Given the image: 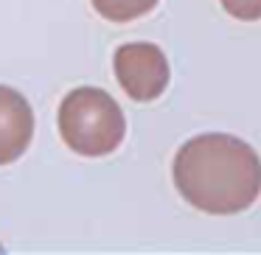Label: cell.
Here are the masks:
<instances>
[{"mask_svg":"<svg viewBox=\"0 0 261 255\" xmlns=\"http://www.w3.org/2000/svg\"><path fill=\"white\" fill-rule=\"evenodd\" d=\"M171 174L180 196L202 213H242L261 196V157L250 143L225 132L186 140Z\"/></svg>","mask_w":261,"mask_h":255,"instance_id":"6da1fadb","label":"cell"},{"mask_svg":"<svg viewBox=\"0 0 261 255\" xmlns=\"http://www.w3.org/2000/svg\"><path fill=\"white\" fill-rule=\"evenodd\" d=\"M59 135L82 157H107L124 143L126 118L118 101L101 87H76L57 112Z\"/></svg>","mask_w":261,"mask_h":255,"instance_id":"7a4b0ae2","label":"cell"},{"mask_svg":"<svg viewBox=\"0 0 261 255\" xmlns=\"http://www.w3.org/2000/svg\"><path fill=\"white\" fill-rule=\"evenodd\" d=\"M115 79L132 101H154L169 87V59L154 42H126L113 56Z\"/></svg>","mask_w":261,"mask_h":255,"instance_id":"3957f363","label":"cell"},{"mask_svg":"<svg viewBox=\"0 0 261 255\" xmlns=\"http://www.w3.org/2000/svg\"><path fill=\"white\" fill-rule=\"evenodd\" d=\"M34 137V109L29 98L14 87L0 84V165H9L25 154Z\"/></svg>","mask_w":261,"mask_h":255,"instance_id":"277c9868","label":"cell"},{"mask_svg":"<svg viewBox=\"0 0 261 255\" xmlns=\"http://www.w3.org/2000/svg\"><path fill=\"white\" fill-rule=\"evenodd\" d=\"M90 3L110 23H132L158 6V0H90Z\"/></svg>","mask_w":261,"mask_h":255,"instance_id":"5b68a950","label":"cell"},{"mask_svg":"<svg viewBox=\"0 0 261 255\" xmlns=\"http://www.w3.org/2000/svg\"><path fill=\"white\" fill-rule=\"evenodd\" d=\"M225 12L236 20H244V23H255L261 20V0H219Z\"/></svg>","mask_w":261,"mask_h":255,"instance_id":"8992f818","label":"cell"}]
</instances>
